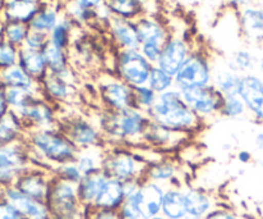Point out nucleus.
<instances>
[{"mask_svg":"<svg viewBox=\"0 0 263 219\" xmlns=\"http://www.w3.org/2000/svg\"><path fill=\"white\" fill-rule=\"evenodd\" d=\"M152 219H168V218H166V217H163V215H158V217H154V218H152Z\"/></svg>","mask_w":263,"mask_h":219,"instance_id":"60","label":"nucleus"},{"mask_svg":"<svg viewBox=\"0 0 263 219\" xmlns=\"http://www.w3.org/2000/svg\"><path fill=\"white\" fill-rule=\"evenodd\" d=\"M85 219H122L118 210L85 208Z\"/></svg>","mask_w":263,"mask_h":219,"instance_id":"50","label":"nucleus"},{"mask_svg":"<svg viewBox=\"0 0 263 219\" xmlns=\"http://www.w3.org/2000/svg\"><path fill=\"white\" fill-rule=\"evenodd\" d=\"M25 141L32 166L53 172L55 167L76 161L79 149L59 127L27 131Z\"/></svg>","mask_w":263,"mask_h":219,"instance_id":"2","label":"nucleus"},{"mask_svg":"<svg viewBox=\"0 0 263 219\" xmlns=\"http://www.w3.org/2000/svg\"><path fill=\"white\" fill-rule=\"evenodd\" d=\"M148 86L151 89H153L157 94H162V92H166L168 90H172L174 87H176L175 85V77L171 76L170 73H167L166 71H163L162 68H159L158 66H153L151 72V76H149Z\"/></svg>","mask_w":263,"mask_h":219,"instance_id":"42","label":"nucleus"},{"mask_svg":"<svg viewBox=\"0 0 263 219\" xmlns=\"http://www.w3.org/2000/svg\"><path fill=\"white\" fill-rule=\"evenodd\" d=\"M74 27H76V25L72 22L71 18L63 14L58 25L49 33V43L58 46V48L64 49V50H68L72 44V40H73Z\"/></svg>","mask_w":263,"mask_h":219,"instance_id":"38","label":"nucleus"},{"mask_svg":"<svg viewBox=\"0 0 263 219\" xmlns=\"http://www.w3.org/2000/svg\"><path fill=\"white\" fill-rule=\"evenodd\" d=\"M4 199L9 202L26 219H53L45 202L31 199L15 186L4 189Z\"/></svg>","mask_w":263,"mask_h":219,"instance_id":"21","label":"nucleus"},{"mask_svg":"<svg viewBox=\"0 0 263 219\" xmlns=\"http://www.w3.org/2000/svg\"><path fill=\"white\" fill-rule=\"evenodd\" d=\"M53 176L62 180V181L77 185L81 181L82 177H84V173H82L81 169L79 168L76 162H69V163L55 167V168L53 169Z\"/></svg>","mask_w":263,"mask_h":219,"instance_id":"44","label":"nucleus"},{"mask_svg":"<svg viewBox=\"0 0 263 219\" xmlns=\"http://www.w3.org/2000/svg\"><path fill=\"white\" fill-rule=\"evenodd\" d=\"M240 33L252 45L263 44V3L256 0L238 10Z\"/></svg>","mask_w":263,"mask_h":219,"instance_id":"20","label":"nucleus"},{"mask_svg":"<svg viewBox=\"0 0 263 219\" xmlns=\"http://www.w3.org/2000/svg\"><path fill=\"white\" fill-rule=\"evenodd\" d=\"M53 172L40 167H31L17 178L13 186L17 187L22 194L39 202H46L50 191Z\"/></svg>","mask_w":263,"mask_h":219,"instance_id":"16","label":"nucleus"},{"mask_svg":"<svg viewBox=\"0 0 263 219\" xmlns=\"http://www.w3.org/2000/svg\"><path fill=\"white\" fill-rule=\"evenodd\" d=\"M164 192H166V186L163 185L143 181L140 187L127 196H131L135 200L136 205L140 210L141 218L152 219L161 215Z\"/></svg>","mask_w":263,"mask_h":219,"instance_id":"19","label":"nucleus"},{"mask_svg":"<svg viewBox=\"0 0 263 219\" xmlns=\"http://www.w3.org/2000/svg\"><path fill=\"white\" fill-rule=\"evenodd\" d=\"M157 97H158V94L148 85L134 87V104L138 109L148 113V110L156 104Z\"/></svg>","mask_w":263,"mask_h":219,"instance_id":"43","label":"nucleus"},{"mask_svg":"<svg viewBox=\"0 0 263 219\" xmlns=\"http://www.w3.org/2000/svg\"><path fill=\"white\" fill-rule=\"evenodd\" d=\"M112 17L136 21L145 14V3L143 0H105Z\"/></svg>","mask_w":263,"mask_h":219,"instance_id":"34","label":"nucleus"},{"mask_svg":"<svg viewBox=\"0 0 263 219\" xmlns=\"http://www.w3.org/2000/svg\"><path fill=\"white\" fill-rule=\"evenodd\" d=\"M68 3L81 8V9L92 10V12H97L98 9L105 5V0H71Z\"/></svg>","mask_w":263,"mask_h":219,"instance_id":"52","label":"nucleus"},{"mask_svg":"<svg viewBox=\"0 0 263 219\" xmlns=\"http://www.w3.org/2000/svg\"><path fill=\"white\" fill-rule=\"evenodd\" d=\"M31 167L33 166L25 140L0 146V186H13L18 177Z\"/></svg>","mask_w":263,"mask_h":219,"instance_id":"10","label":"nucleus"},{"mask_svg":"<svg viewBox=\"0 0 263 219\" xmlns=\"http://www.w3.org/2000/svg\"><path fill=\"white\" fill-rule=\"evenodd\" d=\"M30 26L21 22H12L7 21L5 26L3 27V40L8 41L17 48H23L25 41L30 33Z\"/></svg>","mask_w":263,"mask_h":219,"instance_id":"40","label":"nucleus"},{"mask_svg":"<svg viewBox=\"0 0 263 219\" xmlns=\"http://www.w3.org/2000/svg\"><path fill=\"white\" fill-rule=\"evenodd\" d=\"M226 64L230 67L233 71L238 72L241 76L248 73H256L257 64H258V58L247 49H240L236 50L231 55L230 59L226 61Z\"/></svg>","mask_w":263,"mask_h":219,"instance_id":"39","label":"nucleus"},{"mask_svg":"<svg viewBox=\"0 0 263 219\" xmlns=\"http://www.w3.org/2000/svg\"><path fill=\"white\" fill-rule=\"evenodd\" d=\"M105 146H100V148H89V149H81L79 150L76 156V164L84 176L86 174L97 173V172L102 171V162L103 156H104Z\"/></svg>","mask_w":263,"mask_h":219,"instance_id":"35","label":"nucleus"},{"mask_svg":"<svg viewBox=\"0 0 263 219\" xmlns=\"http://www.w3.org/2000/svg\"><path fill=\"white\" fill-rule=\"evenodd\" d=\"M135 23L141 44L154 43L159 44V45H164L172 33L161 19H158L156 15L148 14V13L138 18Z\"/></svg>","mask_w":263,"mask_h":219,"instance_id":"24","label":"nucleus"},{"mask_svg":"<svg viewBox=\"0 0 263 219\" xmlns=\"http://www.w3.org/2000/svg\"><path fill=\"white\" fill-rule=\"evenodd\" d=\"M203 219H248V218L241 215L240 213H238L236 210L231 209V208L225 207V205H218L216 209H213L210 214L205 215Z\"/></svg>","mask_w":263,"mask_h":219,"instance_id":"48","label":"nucleus"},{"mask_svg":"<svg viewBox=\"0 0 263 219\" xmlns=\"http://www.w3.org/2000/svg\"><path fill=\"white\" fill-rule=\"evenodd\" d=\"M241 77L240 73L233 71L225 62L222 66H215L212 85L222 96L236 95L240 89Z\"/></svg>","mask_w":263,"mask_h":219,"instance_id":"28","label":"nucleus"},{"mask_svg":"<svg viewBox=\"0 0 263 219\" xmlns=\"http://www.w3.org/2000/svg\"><path fill=\"white\" fill-rule=\"evenodd\" d=\"M215 63L204 49H194L175 76L179 90L212 85Z\"/></svg>","mask_w":263,"mask_h":219,"instance_id":"6","label":"nucleus"},{"mask_svg":"<svg viewBox=\"0 0 263 219\" xmlns=\"http://www.w3.org/2000/svg\"><path fill=\"white\" fill-rule=\"evenodd\" d=\"M185 219H203V218H198V217H193V215H186Z\"/></svg>","mask_w":263,"mask_h":219,"instance_id":"59","label":"nucleus"},{"mask_svg":"<svg viewBox=\"0 0 263 219\" xmlns=\"http://www.w3.org/2000/svg\"><path fill=\"white\" fill-rule=\"evenodd\" d=\"M41 51L48 64L49 72L51 73H62L71 67V56H69L68 50H64L51 43H48Z\"/></svg>","mask_w":263,"mask_h":219,"instance_id":"37","label":"nucleus"},{"mask_svg":"<svg viewBox=\"0 0 263 219\" xmlns=\"http://www.w3.org/2000/svg\"><path fill=\"white\" fill-rule=\"evenodd\" d=\"M41 96L61 109L64 105H71L79 99V85L71 84L58 74L48 72L39 82Z\"/></svg>","mask_w":263,"mask_h":219,"instance_id":"15","label":"nucleus"},{"mask_svg":"<svg viewBox=\"0 0 263 219\" xmlns=\"http://www.w3.org/2000/svg\"><path fill=\"white\" fill-rule=\"evenodd\" d=\"M256 73L259 74V76L263 78V58L258 59V64H257V68H256Z\"/></svg>","mask_w":263,"mask_h":219,"instance_id":"57","label":"nucleus"},{"mask_svg":"<svg viewBox=\"0 0 263 219\" xmlns=\"http://www.w3.org/2000/svg\"><path fill=\"white\" fill-rule=\"evenodd\" d=\"M61 109L43 96L37 97L27 105L25 109L17 113L22 120L26 130H48L59 127Z\"/></svg>","mask_w":263,"mask_h":219,"instance_id":"13","label":"nucleus"},{"mask_svg":"<svg viewBox=\"0 0 263 219\" xmlns=\"http://www.w3.org/2000/svg\"><path fill=\"white\" fill-rule=\"evenodd\" d=\"M5 99L12 112L20 113L30 103L41 96L40 90L20 89V87H4Z\"/></svg>","mask_w":263,"mask_h":219,"instance_id":"36","label":"nucleus"},{"mask_svg":"<svg viewBox=\"0 0 263 219\" xmlns=\"http://www.w3.org/2000/svg\"><path fill=\"white\" fill-rule=\"evenodd\" d=\"M193 50L194 48L190 44L189 38L177 33H171L162 48L161 58L157 66L175 77Z\"/></svg>","mask_w":263,"mask_h":219,"instance_id":"14","label":"nucleus"},{"mask_svg":"<svg viewBox=\"0 0 263 219\" xmlns=\"http://www.w3.org/2000/svg\"><path fill=\"white\" fill-rule=\"evenodd\" d=\"M193 136L176 132L151 121L143 135L141 145L166 154V155H171L189 144Z\"/></svg>","mask_w":263,"mask_h":219,"instance_id":"12","label":"nucleus"},{"mask_svg":"<svg viewBox=\"0 0 263 219\" xmlns=\"http://www.w3.org/2000/svg\"><path fill=\"white\" fill-rule=\"evenodd\" d=\"M97 97L102 109L123 112L135 107L134 87L121 81L115 74H104L98 79Z\"/></svg>","mask_w":263,"mask_h":219,"instance_id":"9","label":"nucleus"},{"mask_svg":"<svg viewBox=\"0 0 263 219\" xmlns=\"http://www.w3.org/2000/svg\"><path fill=\"white\" fill-rule=\"evenodd\" d=\"M27 130L15 112H9L0 120V146L12 145L25 140Z\"/></svg>","mask_w":263,"mask_h":219,"instance_id":"27","label":"nucleus"},{"mask_svg":"<svg viewBox=\"0 0 263 219\" xmlns=\"http://www.w3.org/2000/svg\"><path fill=\"white\" fill-rule=\"evenodd\" d=\"M184 197L187 215L193 217L204 218L220 205L215 195L200 187L184 186Z\"/></svg>","mask_w":263,"mask_h":219,"instance_id":"23","label":"nucleus"},{"mask_svg":"<svg viewBox=\"0 0 263 219\" xmlns=\"http://www.w3.org/2000/svg\"><path fill=\"white\" fill-rule=\"evenodd\" d=\"M180 91L187 107L205 125H210L213 120L220 117L223 96L213 85L204 87H190V89H182Z\"/></svg>","mask_w":263,"mask_h":219,"instance_id":"11","label":"nucleus"},{"mask_svg":"<svg viewBox=\"0 0 263 219\" xmlns=\"http://www.w3.org/2000/svg\"><path fill=\"white\" fill-rule=\"evenodd\" d=\"M0 219H26L5 199H0Z\"/></svg>","mask_w":263,"mask_h":219,"instance_id":"51","label":"nucleus"},{"mask_svg":"<svg viewBox=\"0 0 263 219\" xmlns=\"http://www.w3.org/2000/svg\"><path fill=\"white\" fill-rule=\"evenodd\" d=\"M126 189L123 182L109 178L95 199L92 208L107 210H120L126 200Z\"/></svg>","mask_w":263,"mask_h":219,"instance_id":"25","label":"nucleus"},{"mask_svg":"<svg viewBox=\"0 0 263 219\" xmlns=\"http://www.w3.org/2000/svg\"><path fill=\"white\" fill-rule=\"evenodd\" d=\"M148 115L158 125L193 137L205 128V123L187 107L177 87L159 94Z\"/></svg>","mask_w":263,"mask_h":219,"instance_id":"3","label":"nucleus"},{"mask_svg":"<svg viewBox=\"0 0 263 219\" xmlns=\"http://www.w3.org/2000/svg\"><path fill=\"white\" fill-rule=\"evenodd\" d=\"M49 43V35L43 32H39V31L31 30L28 33L27 38L25 41V45L23 48L31 49V50H37L41 51L45 48L46 44Z\"/></svg>","mask_w":263,"mask_h":219,"instance_id":"46","label":"nucleus"},{"mask_svg":"<svg viewBox=\"0 0 263 219\" xmlns=\"http://www.w3.org/2000/svg\"><path fill=\"white\" fill-rule=\"evenodd\" d=\"M222 2L223 4H226L229 8H231V9L239 10L243 7H246V5L252 4V3L256 2V0H222Z\"/></svg>","mask_w":263,"mask_h":219,"instance_id":"53","label":"nucleus"},{"mask_svg":"<svg viewBox=\"0 0 263 219\" xmlns=\"http://www.w3.org/2000/svg\"><path fill=\"white\" fill-rule=\"evenodd\" d=\"M46 205L53 219H85V208L77 194V185L54 177Z\"/></svg>","mask_w":263,"mask_h":219,"instance_id":"5","label":"nucleus"},{"mask_svg":"<svg viewBox=\"0 0 263 219\" xmlns=\"http://www.w3.org/2000/svg\"><path fill=\"white\" fill-rule=\"evenodd\" d=\"M246 115H248V112H247V107L240 95L236 94L223 96L220 117L226 118V120H239V118H243Z\"/></svg>","mask_w":263,"mask_h":219,"instance_id":"41","label":"nucleus"},{"mask_svg":"<svg viewBox=\"0 0 263 219\" xmlns=\"http://www.w3.org/2000/svg\"><path fill=\"white\" fill-rule=\"evenodd\" d=\"M107 30L118 50H121V49H136V50H139V48H140L141 43L140 38H139L135 21L112 17L108 21Z\"/></svg>","mask_w":263,"mask_h":219,"instance_id":"22","label":"nucleus"},{"mask_svg":"<svg viewBox=\"0 0 263 219\" xmlns=\"http://www.w3.org/2000/svg\"><path fill=\"white\" fill-rule=\"evenodd\" d=\"M153 64L149 63L136 49L117 50L113 61V74L131 87L148 85Z\"/></svg>","mask_w":263,"mask_h":219,"instance_id":"7","label":"nucleus"},{"mask_svg":"<svg viewBox=\"0 0 263 219\" xmlns=\"http://www.w3.org/2000/svg\"><path fill=\"white\" fill-rule=\"evenodd\" d=\"M18 64L37 82H40L49 72L48 64H46L45 58H44L43 51L21 48Z\"/></svg>","mask_w":263,"mask_h":219,"instance_id":"31","label":"nucleus"},{"mask_svg":"<svg viewBox=\"0 0 263 219\" xmlns=\"http://www.w3.org/2000/svg\"><path fill=\"white\" fill-rule=\"evenodd\" d=\"M0 41H2V36H0Z\"/></svg>","mask_w":263,"mask_h":219,"instance_id":"61","label":"nucleus"},{"mask_svg":"<svg viewBox=\"0 0 263 219\" xmlns=\"http://www.w3.org/2000/svg\"><path fill=\"white\" fill-rule=\"evenodd\" d=\"M239 95L247 107L248 115L258 125H263V78L257 73L241 77Z\"/></svg>","mask_w":263,"mask_h":219,"instance_id":"18","label":"nucleus"},{"mask_svg":"<svg viewBox=\"0 0 263 219\" xmlns=\"http://www.w3.org/2000/svg\"><path fill=\"white\" fill-rule=\"evenodd\" d=\"M108 180H109V177L103 171L82 177L81 181L77 184V194H79V199L82 207L92 208L95 199L102 191L104 185L107 184Z\"/></svg>","mask_w":263,"mask_h":219,"instance_id":"26","label":"nucleus"},{"mask_svg":"<svg viewBox=\"0 0 263 219\" xmlns=\"http://www.w3.org/2000/svg\"><path fill=\"white\" fill-rule=\"evenodd\" d=\"M59 128L68 136L79 150L107 146L94 118L85 114H68L66 117L61 115Z\"/></svg>","mask_w":263,"mask_h":219,"instance_id":"8","label":"nucleus"},{"mask_svg":"<svg viewBox=\"0 0 263 219\" xmlns=\"http://www.w3.org/2000/svg\"><path fill=\"white\" fill-rule=\"evenodd\" d=\"M18 59H20V48L5 40L0 41V71L18 64Z\"/></svg>","mask_w":263,"mask_h":219,"instance_id":"45","label":"nucleus"},{"mask_svg":"<svg viewBox=\"0 0 263 219\" xmlns=\"http://www.w3.org/2000/svg\"><path fill=\"white\" fill-rule=\"evenodd\" d=\"M162 48H163V45H159V44L144 43L141 44L140 48H139V51H140L141 55H143L149 63L153 64V66H157L159 58H161Z\"/></svg>","mask_w":263,"mask_h":219,"instance_id":"47","label":"nucleus"},{"mask_svg":"<svg viewBox=\"0 0 263 219\" xmlns=\"http://www.w3.org/2000/svg\"><path fill=\"white\" fill-rule=\"evenodd\" d=\"M94 121L102 131L105 145L134 148L141 144L151 118L148 113L135 107L123 112H112L100 108Z\"/></svg>","mask_w":263,"mask_h":219,"instance_id":"1","label":"nucleus"},{"mask_svg":"<svg viewBox=\"0 0 263 219\" xmlns=\"http://www.w3.org/2000/svg\"><path fill=\"white\" fill-rule=\"evenodd\" d=\"M9 105H8L7 99H5V94H4V87L0 85V120L9 112Z\"/></svg>","mask_w":263,"mask_h":219,"instance_id":"55","label":"nucleus"},{"mask_svg":"<svg viewBox=\"0 0 263 219\" xmlns=\"http://www.w3.org/2000/svg\"><path fill=\"white\" fill-rule=\"evenodd\" d=\"M236 161L240 164H249L253 161V154L249 150H239L236 153Z\"/></svg>","mask_w":263,"mask_h":219,"instance_id":"54","label":"nucleus"},{"mask_svg":"<svg viewBox=\"0 0 263 219\" xmlns=\"http://www.w3.org/2000/svg\"><path fill=\"white\" fill-rule=\"evenodd\" d=\"M190 4H207V3L213 2V0H186Z\"/></svg>","mask_w":263,"mask_h":219,"instance_id":"58","label":"nucleus"},{"mask_svg":"<svg viewBox=\"0 0 263 219\" xmlns=\"http://www.w3.org/2000/svg\"><path fill=\"white\" fill-rule=\"evenodd\" d=\"M163 217L168 219H185L187 215L185 207L184 186L166 187L163 202H162V213Z\"/></svg>","mask_w":263,"mask_h":219,"instance_id":"29","label":"nucleus"},{"mask_svg":"<svg viewBox=\"0 0 263 219\" xmlns=\"http://www.w3.org/2000/svg\"><path fill=\"white\" fill-rule=\"evenodd\" d=\"M40 7V3L35 0H8L5 4L4 14L7 21L30 25Z\"/></svg>","mask_w":263,"mask_h":219,"instance_id":"32","label":"nucleus"},{"mask_svg":"<svg viewBox=\"0 0 263 219\" xmlns=\"http://www.w3.org/2000/svg\"><path fill=\"white\" fill-rule=\"evenodd\" d=\"M144 181L154 182L163 186H185L182 181L181 164L172 155H164L148 164Z\"/></svg>","mask_w":263,"mask_h":219,"instance_id":"17","label":"nucleus"},{"mask_svg":"<svg viewBox=\"0 0 263 219\" xmlns=\"http://www.w3.org/2000/svg\"><path fill=\"white\" fill-rule=\"evenodd\" d=\"M254 146H256L258 150L263 151V131L257 132L256 136H254Z\"/></svg>","mask_w":263,"mask_h":219,"instance_id":"56","label":"nucleus"},{"mask_svg":"<svg viewBox=\"0 0 263 219\" xmlns=\"http://www.w3.org/2000/svg\"><path fill=\"white\" fill-rule=\"evenodd\" d=\"M118 212H120L122 219H143L135 200L131 196H126L125 203H123V205Z\"/></svg>","mask_w":263,"mask_h":219,"instance_id":"49","label":"nucleus"},{"mask_svg":"<svg viewBox=\"0 0 263 219\" xmlns=\"http://www.w3.org/2000/svg\"><path fill=\"white\" fill-rule=\"evenodd\" d=\"M0 85L3 87H20V89L40 90V85L33 79L20 64L0 71Z\"/></svg>","mask_w":263,"mask_h":219,"instance_id":"33","label":"nucleus"},{"mask_svg":"<svg viewBox=\"0 0 263 219\" xmlns=\"http://www.w3.org/2000/svg\"><path fill=\"white\" fill-rule=\"evenodd\" d=\"M63 14L64 12H62V8H59V5L44 3L28 26H30L31 30L49 35L54 30V27L58 25Z\"/></svg>","mask_w":263,"mask_h":219,"instance_id":"30","label":"nucleus"},{"mask_svg":"<svg viewBox=\"0 0 263 219\" xmlns=\"http://www.w3.org/2000/svg\"><path fill=\"white\" fill-rule=\"evenodd\" d=\"M146 167L148 163L135 148L105 146L102 171L109 178L117 180L123 184L131 181H144Z\"/></svg>","mask_w":263,"mask_h":219,"instance_id":"4","label":"nucleus"}]
</instances>
